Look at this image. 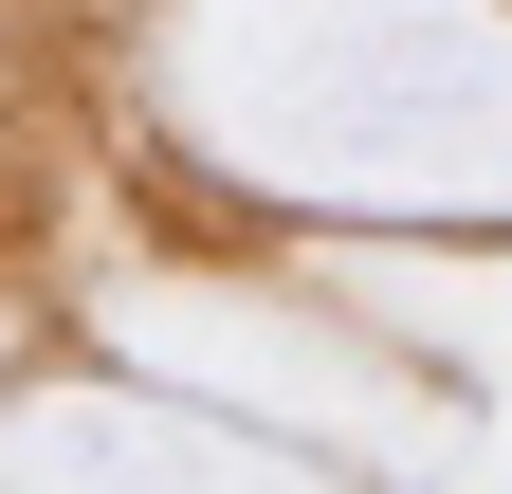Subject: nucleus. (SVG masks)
<instances>
[{"instance_id":"nucleus-1","label":"nucleus","mask_w":512,"mask_h":494,"mask_svg":"<svg viewBox=\"0 0 512 494\" xmlns=\"http://www.w3.org/2000/svg\"><path fill=\"white\" fill-rule=\"evenodd\" d=\"M55 74H74V55H55V0H0V129H37Z\"/></svg>"}]
</instances>
